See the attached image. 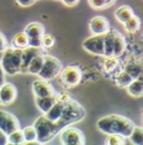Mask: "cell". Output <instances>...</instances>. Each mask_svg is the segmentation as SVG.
<instances>
[{
    "instance_id": "1",
    "label": "cell",
    "mask_w": 143,
    "mask_h": 145,
    "mask_svg": "<svg viewBox=\"0 0 143 145\" xmlns=\"http://www.w3.org/2000/svg\"><path fill=\"white\" fill-rule=\"evenodd\" d=\"M134 123L125 116L112 114L103 116L97 121V128L105 134H119L123 137H129L133 128Z\"/></svg>"
},
{
    "instance_id": "2",
    "label": "cell",
    "mask_w": 143,
    "mask_h": 145,
    "mask_svg": "<svg viewBox=\"0 0 143 145\" xmlns=\"http://www.w3.org/2000/svg\"><path fill=\"white\" fill-rule=\"evenodd\" d=\"M37 133V141L39 144L48 143L64 128L58 121H51L45 115L39 116L34 123Z\"/></svg>"
},
{
    "instance_id": "3",
    "label": "cell",
    "mask_w": 143,
    "mask_h": 145,
    "mask_svg": "<svg viewBox=\"0 0 143 145\" xmlns=\"http://www.w3.org/2000/svg\"><path fill=\"white\" fill-rule=\"evenodd\" d=\"M21 52H22V49H18V48H14V47H8L7 49H5L2 52L0 64L6 74L16 75L18 72H20Z\"/></svg>"
},
{
    "instance_id": "4",
    "label": "cell",
    "mask_w": 143,
    "mask_h": 145,
    "mask_svg": "<svg viewBox=\"0 0 143 145\" xmlns=\"http://www.w3.org/2000/svg\"><path fill=\"white\" fill-rule=\"evenodd\" d=\"M85 115H86V112L84 107L73 99L65 105L60 117L57 121L63 125V127H66L76 122L82 121L85 117Z\"/></svg>"
},
{
    "instance_id": "5",
    "label": "cell",
    "mask_w": 143,
    "mask_h": 145,
    "mask_svg": "<svg viewBox=\"0 0 143 145\" xmlns=\"http://www.w3.org/2000/svg\"><path fill=\"white\" fill-rule=\"evenodd\" d=\"M62 69H63L62 63L56 57L51 56V55H44L43 66L37 75H39V77L41 79L49 80V79L57 77Z\"/></svg>"
},
{
    "instance_id": "6",
    "label": "cell",
    "mask_w": 143,
    "mask_h": 145,
    "mask_svg": "<svg viewBox=\"0 0 143 145\" xmlns=\"http://www.w3.org/2000/svg\"><path fill=\"white\" fill-rule=\"evenodd\" d=\"M60 142L66 145H83L85 144V135L78 128L66 126L60 131Z\"/></svg>"
},
{
    "instance_id": "7",
    "label": "cell",
    "mask_w": 143,
    "mask_h": 145,
    "mask_svg": "<svg viewBox=\"0 0 143 145\" xmlns=\"http://www.w3.org/2000/svg\"><path fill=\"white\" fill-rule=\"evenodd\" d=\"M24 33L26 34V36L28 37L29 46L37 47V48L41 47V37L45 34V28H44V26L41 24H39V22L29 24L25 28Z\"/></svg>"
},
{
    "instance_id": "8",
    "label": "cell",
    "mask_w": 143,
    "mask_h": 145,
    "mask_svg": "<svg viewBox=\"0 0 143 145\" xmlns=\"http://www.w3.org/2000/svg\"><path fill=\"white\" fill-rule=\"evenodd\" d=\"M60 80L67 87H75L82 80V71L76 66H67L60 71Z\"/></svg>"
},
{
    "instance_id": "9",
    "label": "cell",
    "mask_w": 143,
    "mask_h": 145,
    "mask_svg": "<svg viewBox=\"0 0 143 145\" xmlns=\"http://www.w3.org/2000/svg\"><path fill=\"white\" fill-rule=\"evenodd\" d=\"M104 35H93L83 41V48L93 55L104 54Z\"/></svg>"
},
{
    "instance_id": "10",
    "label": "cell",
    "mask_w": 143,
    "mask_h": 145,
    "mask_svg": "<svg viewBox=\"0 0 143 145\" xmlns=\"http://www.w3.org/2000/svg\"><path fill=\"white\" fill-rule=\"evenodd\" d=\"M18 128H20V124L17 117L9 112L0 109V129L8 135Z\"/></svg>"
},
{
    "instance_id": "11",
    "label": "cell",
    "mask_w": 143,
    "mask_h": 145,
    "mask_svg": "<svg viewBox=\"0 0 143 145\" xmlns=\"http://www.w3.org/2000/svg\"><path fill=\"white\" fill-rule=\"evenodd\" d=\"M17 97V88L14 84L3 83L0 86V103L3 105H9L15 102Z\"/></svg>"
},
{
    "instance_id": "12",
    "label": "cell",
    "mask_w": 143,
    "mask_h": 145,
    "mask_svg": "<svg viewBox=\"0 0 143 145\" xmlns=\"http://www.w3.org/2000/svg\"><path fill=\"white\" fill-rule=\"evenodd\" d=\"M89 30L93 35H104L110 30V22L103 16H96L89 21Z\"/></svg>"
},
{
    "instance_id": "13",
    "label": "cell",
    "mask_w": 143,
    "mask_h": 145,
    "mask_svg": "<svg viewBox=\"0 0 143 145\" xmlns=\"http://www.w3.org/2000/svg\"><path fill=\"white\" fill-rule=\"evenodd\" d=\"M33 91L36 97H45L55 95L54 87L45 79H38L33 83Z\"/></svg>"
},
{
    "instance_id": "14",
    "label": "cell",
    "mask_w": 143,
    "mask_h": 145,
    "mask_svg": "<svg viewBox=\"0 0 143 145\" xmlns=\"http://www.w3.org/2000/svg\"><path fill=\"white\" fill-rule=\"evenodd\" d=\"M39 53H43L40 48H37V47H31V46H28L27 48L22 49L21 52V65H20V72H24L26 74L27 72V67L30 63V60L35 57L37 54Z\"/></svg>"
},
{
    "instance_id": "15",
    "label": "cell",
    "mask_w": 143,
    "mask_h": 145,
    "mask_svg": "<svg viewBox=\"0 0 143 145\" xmlns=\"http://www.w3.org/2000/svg\"><path fill=\"white\" fill-rule=\"evenodd\" d=\"M127 91L133 97H141L143 94V83H142V75L138 78H134L127 86Z\"/></svg>"
},
{
    "instance_id": "16",
    "label": "cell",
    "mask_w": 143,
    "mask_h": 145,
    "mask_svg": "<svg viewBox=\"0 0 143 145\" xmlns=\"http://www.w3.org/2000/svg\"><path fill=\"white\" fill-rule=\"evenodd\" d=\"M65 105H66L65 103L59 102V101H56V102L54 103L53 106L48 109L44 115H45L47 118H49L51 121H57V120L60 117V115H62V113H63V109L65 107Z\"/></svg>"
},
{
    "instance_id": "17",
    "label": "cell",
    "mask_w": 143,
    "mask_h": 145,
    "mask_svg": "<svg viewBox=\"0 0 143 145\" xmlns=\"http://www.w3.org/2000/svg\"><path fill=\"white\" fill-rule=\"evenodd\" d=\"M126 48V41L125 38L120 33L115 31L114 34V45H113V56L117 57L124 53Z\"/></svg>"
},
{
    "instance_id": "18",
    "label": "cell",
    "mask_w": 143,
    "mask_h": 145,
    "mask_svg": "<svg viewBox=\"0 0 143 145\" xmlns=\"http://www.w3.org/2000/svg\"><path fill=\"white\" fill-rule=\"evenodd\" d=\"M56 102V95L45 96V97H36V105L44 114L51 108Z\"/></svg>"
},
{
    "instance_id": "19",
    "label": "cell",
    "mask_w": 143,
    "mask_h": 145,
    "mask_svg": "<svg viewBox=\"0 0 143 145\" xmlns=\"http://www.w3.org/2000/svg\"><path fill=\"white\" fill-rule=\"evenodd\" d=\"M43 63H44V54L39 53L30 60V63L27 67V72L31 74V75H37L43 66Z\"/></svg>"
},
{
    "instance_id": "20",
    "label": "cell",
    "mask_w": 143,
    "mask_h": 145,
    "mask_svg": "<svg viewBox=\"0 0 143 145\" xmlns=\"http://www.w3.org/2000/svg\"><path fill=\"white\" fill-rule=\"evenodd\" d=\"M114 34L115 30H108L104 34V54L105 56H113V45H114Z\"/></svg>"
},
{
    "instance_id": "21",
    "label": "cell",
    "mask_w": 143,
    "mask_h": 145,
    "mask_svg": "<svg viewBox=\"0 0 143 145\" xmlns=\"http://www.w3.org/2000/svg\"><path fill=\"white\" fill-rule=\"evenodd\" d=\"M133 15H134V12H133L132 8L129 7V6H122L115 11V18L117 19L121 24H124L125 21L129 20Z\"/></svg>"
},
{
    "instance_id": "22",
    "label": "cell",
    "mask_w": 143,
    "mask_h": 145,
    "mask_svg": "<svg viewBox=\"0 0 143 145\" xmlns=\"http://www.w3.org/2000/svg\"><path fill=\"white\" fill-rule=\"evenodd\" d=\"M11 46L14 48L18 49H25L29 46V41H28V37L26 36L25 33H19L16 36L12 38L11 41Z\"/></svg>"
},
{
    "instance_id": "23",
    "label": "cell",
    "mask_w": 143,
    "mask_h": 145,
    "mask_svg": "<svg viewBox=\"0 0 143 145\" xmlns=\"http://www.w3.org/2000/svg\"><path fill=\"white\" fill-rule=\"evenodd\" d=\"M140 25H141L140 19L138 18L136 16H134V15H133L131 18L129 19V20H126V21L124 22V29L127 31V33L133 34V33H135V31H138V30H139Z\"/></svg>"
},
{
    "instance_id": "24",
    "label": "cell",
    "mask_w": 143,
    "mask_h": 145,
    "mask_svg": "<svg viewBox=\"0 0 143 145\" xmlns=\"http://www.w3.org/2000/svg\"><path fill=\"white\" fill-rule=\"evenodd\" d=\"M25 138L22 135V131L20 128H18L16 131L11 132L10 134H8V143L14 145H20L24 143Z\"/></svg>"
},
{
    "instance_id": "25",
    "label": "cell",
    "mask_w": 143,
    "mask_h": 145,
    "mask_svg": "<svg viewBox=\"0 0 143 145\" xmlns=\"http://www.w3.org/2000/svg\"><path fill=\"white\" fill-rule=\"evenodd\" d=\"M134 78L125 71L121 72L119 75H117V78H116V84L120 86V87H126Z\"/></svg>"
},
{
    "instance_id": "26",
    "label": "cell",
    "mask_w": 143,
    "mask_h": 145,
    "mask_svg": "<svg viewBox=\"0 0 143 145\" xmlns=\"http://www.w3.org/2000/svg\"><path fill=\"white\" fill-rule=\"evenodd\" d=\"M132 141V143L138 145H141L143 143V129L141 127H134L129 136Z\"/></svg>"
},
{
    "instance_id": "27",
    "label": "cell",
    "mask_w": 143,
    "mask_h": 145,
    "mask_svg": "<svg viewBox=\"0 0 143 145\" xmlns=\"http://www.w3.org/2000/svg\"><path fill=\"white\" fill-rule=\"evenodd\" d=\"M22 135L25 141L24 142H31V141H37V133L34 126H27L22 129Z\"/></svg>"
},
{
    "instance_id": "28",
    "label": "cell",
    "mask_w": 143,
    "mask_h": 145,
    "mask_svg": "<svg viewBox=\"0 0 143 145\" xmlns=\"http://www.w3.org/2000/svg\"><path fill=\"white\" fill-rule=\"evenodd\" d=\"M126 72H129L133 78H138L139 76H141L142 74V68L141 65H136V64H129L124 69Z\"/></svg>"
},
{
    "instance_id": "29",
    "label": "cell",
    "mask_w": 143,
    "mask_h": 145,
    "mask_svg": "<svg viewBox=\"0 0 143 145\" xmlns=\"http://www.w3.org/2000/svg\"><path fill=\"white\" fill-rule=\"evenodd\" d=\"M106 141H105V144L110 145H122L124 144V138L122 135H119V134H107Z\"/></svg>"
},
{
    "instance_id": "30",
    "label": "cell",
    "mask_w": 143,
    "mask_h": 145,
    "mask_svg": "<svg viewBox=\"0 0 143 145\" xmlns=\"http://www.w3.org/2000/svg\"><path fill=\"white\" fill-rule=\"evenodd\" d=\"M117 65H119V61L115 58V56H107L105 61H104V68L108 72H113L116 68Z\"/></svg>"
},
{
    "instance_id": "31",
    "label": "cell",
    "mask_w": 143,
    "mask_h": 145,
    "mask_svg": "<svg viewBox=\"0 0 143 145\" xmlns=\"http://www.w3.org/2000/svg\"><path fill=\"white\" fill-rule=\"evenodd\" d=\"M55 38L52 35H48V34H44L41 37V47L44 48H52L54 45H55Z\"/></svg>"
},
{
    "instance_id": "32",
    "label": "cell",
    "mask_w": 143,
    "mask_h": 145,
    "mask_svg": "<svg viewBox=\"0 0 143 145\" xmlns=\"http://www.w3.org/2000/svg\"><path fill=\"white\" fill-rule=\"evenodd\" d=\"M56 101H59V102H63V103L67 104V103H70L71 101H73V97L71 96L70 93H67V91H62V93H59L58 95H56Z\"/></svg>"
},
{
    "instance_id": "33",
    "label": "cell",
    "mask_w": 143,
    "mask_h": 145,
    "mask_svg": "<svg viewBox=\"0 0 143 145\" xmlns=\"http://www.w3.org/2000/svg\"><path fill=\"white\" fill-rule=\"evenodd\" d=\"M89 5H91V7L94 8V9H104V8H107L104 0H89Z\"/></svg>"
},
{
    "instance_id": "34",
    "label": "cell",
    "mask_w": 143,
    "mask_h": 145,
    "mask_svg": "<svg viewBox=\"0 0 143 145\" xmlns=\"http://www.w3.org/2000/svg\"><path fill=\"white\" fill-rule=\"evenodd\" d=\"M7 48H8V41H7L5 35L2 33H0V52L2 53Z\"/></svg>"
},
{
    "instance_id": "35",
    "label": "cell",
    "mask_w": 143,
    "mask_h": 145,
    "mask_svg": "<svg viewBox=\"0 0 143 145\" xmlns=\"http://www.w3.org/2000/svg\"><path fill=\"white\" fill-rule=\"evenodd\" d=\"M8 144V135L0 129V145Z\"/></svg>"
},
{
    "instance_id": "36",
    "label": "cell",
    "mask_w": 143,
    "mask_h": 145,
    "mask_svg": "<svg viewBox=\"0 0 143 145\" xmlns=\"http://www.w3.org/2000/svg\"><path fill=\"white\" fill-rule=\"evenodd\" d=\"M17 2L22 7H29L35 3V0H17Z\"/></svg>"
},
{
    "instance_id": "37",
    "label": "cell",
    "mask_w": 143,
    "mask_h": 145,
    "mask_svg": "<svg viewBox=\"0 0 143 145\" xmlns=\"http://www.w3.org/2000/svg\"><path fill=\"white\" fill-rule=\"evenodd\" d=\"M62 1L64 2V5H66L68 7H73V6H76L79 0H62Z\"/></svg>"
},
{
    "instance_id": "38",
    "label": "cell",
    "mask_w": 143,
    "mask_h": 145,
    "mask_svg": "<svg viewBox=\"0 0 143 145\" xmlns=\"http://www.w3.org/2000/svg\"><path fill=\"white\" fill-rule=\"evenodd\" d=\"M3 83H5V72H3L2 67H1V64H0V86Z\"/></svg>"
},
{
    "instance_id": "39",
    "label": "cell",
    "mask_w": 143,
    "mask_h": 145,
    "mask_svg": "<svg viewBox=\"0 0 143 145\" xmlns=\"http://www.w3.org/2000/svg\"><path fill=\"white\" fill-rule=\"evenodd\" d=\"M105 1V5H106V7H111L114 2H115V0H104Z\"/></svg>"
},
{
    "instance_id": "40",
    "label": "cell",
    "mask_w": 143,
    "mask_h": 145,
    "mask_svg": "<svg viewBox=\"0 0 143 145\" xmlns=\"http://www.w3.org/2000/svg\"><path fill=\"white\" fill-rule=\"evenodd\" d=\"M1 56H2V53H1V52H0V59H1Z\"/></svg>"
},
{
    "instance_id": "41",
    "label": "cell",
    "mask_w": 143,
    "mask_h": 145,
    "mask_svg": "<svg viewBox=\"0 0 143 145\" xmlns=\"http://www.w3.org/2000/svg\"><path fill=\"white\" fill-rule=\"evenodd\" d=\"M35 1H37V0H35Z\"/></svg>"
},
{
    "instance_id": "42",
    "label": "cell",
    "mask_w": 143,
    "mask_h": 145,
    "mask_svg": "<svg viewBox=\"0 0 143 145\" xmlns=\"http://www.w3.org/2000/svg\"><path fill=\"white\" fill-rule=\"evenodd\" d=\"M0 104H1V103H0Z\"/></svg>"
}]
</instances>
